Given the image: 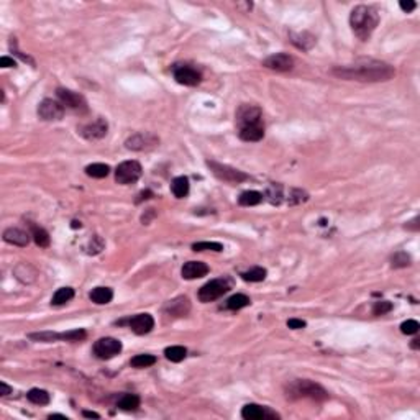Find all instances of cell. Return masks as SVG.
<instances>
[{"label": "cell", "instance_id": "6da1fadb", "mask_svg": "<svg viewBox=\"0 0 420 420\" xmlns=\"http://www.w3.org/2000/svg\"><path fill=\"white\" fill-rule=\"evenodd\" d=\"M331 74L345 80H359V82H386L393 79L396 71L390 64L376 60H359L355 64L337 66Z\"/></svg>", "mask_w": 420, "mask_h": 420}, {"label": "cell", "instance_id": "7a4b0ae2", "mask_svg": "<svg viewBox=\"0 0 420 420\" xmlns=\"http://www.w3.org/2000/svg\"><path fill=\"white\" fill-rule=\"evenodd\" d=\"M379 23V13L370 5H358L350 15L351 30L361 41L370 40V36Z\"/></svg>", "mask_w": 420, "mask_h": 420}, {"label": "cell", "instance_id": "3957f363", "mask_svg": "<svg viewBox=\"0 0 420 420\" xmlns=\"http://www.w3.org/2000/svg\"><path fill=\"white\" fill-rule=\"evenodd\" d=\"M287 399L297 401V399H312L317 402L327 401L328 393L320 384L311 379H296L286 386Z\"/></svg>", "mask_w": 420, "mask_h": 420}, {"label": "cell", "instance_id": "277c9868", "mask_svg": "<svg viewBox=\"0 0 420 420\" xmlns=\"http://www.w3.org/2000/svg\"><path fill=\"white\" fill-rule=\"evenodd\" d=\"M230 291V281L225 277L213 279V281L204 284L197 292V297L201 302H213Z\"/></svg>", "mask_w": 420, "mask_h": 420}, {"label": "cell", "instance_id": "5b68a950", "mask_svg": "<svg viewBox=\"0 0 420 420\" xmlns=\"http://www.w3.org/2000/svg\"><path fill=\"white\" fill-rule=\"evenodd\" d=\"M207 166L210 167V171L217 176L220 181H225V182H230V184H238V182H243V181H248L249 176L246 173L240 171V169H235L232 166H227V164H220L217 161H207Z\"/></svg>", "mask_w": 420, "mask_h": 420}, {"label": "cell", "instance_id": "8992f818", "mask_svg": "<svg viewBox=\"0 0 420 420\" xmlns=\"http://www.w3.org/2000/svg\"><path fill=\"white\" fill-rule=\"evenodd\" d=\"M142 164L138 161H123L115 169V181L123 184V186H128V184H133L142 178Z\"/></svg>", "mask_w": 420, "mask_h": 420}, {"label": "cell", "instance_id": "52a82bcc", "mask_svg": "<svg viewBox=\"0 0 420 420\" xmlns=\"http://www.w3.org/2000/svg\"><path fill=\"white\" fill-rule=\"evenodd\" d=\"M159 145V138L150 133V131H139V133L131 135L127 142H125V146L131 151H150L153 148H156Z\"/></svg>", "mask_w": 420, "mask_h": 420}, {"label": "cell", "instance_id": "ba28073f", "mask_svg": "<svg viewBox=\"0 0 420 420\" xmlns=\"http://www.w3.org/2000/svg\"><path fill=\"white\" fill-rule=\"evenodd\" d=\"M235 119H237L238 130L245 127H256V125H263V112L256 105H241L237 110Z\"/></svg>", "mask_w": 420, "mask_h": 420}, {"label": "cell", "instance_id": "9c48e42d", "mask_svg": "<svg viewBox=\"0 0 420 420\" xmlns=\"http://www.w3.org/2000/svg\"><path fill=\"white\" fill-rule=\"evenodd\" d=\"M122 351V342L112 337L100 338L94 343V355L99 359H110Z\"/></svg>", "mask_w": 420, "mask_h": 420}, {"label": "cell", "instance_id": "30bf717a", "mask_svg": "<svg viewBox=\"0 0 420 420\" xmlns=\"http://www.w3.org/2000/svg\"><path fill=\"white\" fill-rule=\"evenodd\" d=\"M56 95H58V99H60V102H61L64 107L74 110V112L86 114L87 110H89L86 99L80 94H77V92H72L69 89H61V87H60V89L56 91Z\"/></svg>", "mask_w": 420, "mask_h": 420}, {"label": "cell", "instance_id": "8fae6325", "mask_svg": "<svg viewBox=\"0 0 420 420\" xmlns=\"http://www.w3.org/2000/svg\"><path fill=\"white\" fill-rule=\"evenodd\" d=\"M38 115L41 120H46V122L61 120L64 117V105L58 100L45 99V100H41L38 105Z\"/></svg>", "mask_w": 420, "mask_h": 420}, {"label": "cell", "instance_id": "7c38bea8", "mask_svg": "<svg viewBox=\"0 0 420 420\" xmlns=\"http://www.w3.org/2000/svg\"><path fill=\"white\" fill-rule=\"evenodd\" d=\"M107 131H108V123L104 119H95L94 122H89L79 127V135L84 136L86 139H91V142L102 139L107 135Z\"/></svg>", "mask_w": 420, "mask_h": 420}, {"label": "cell", "instance_id": "4fadbf2b", "mask_svg": "<svg viewBox=\"0 0 420 420\" xmlns=\"http://www.w3.org/2000/svg\"><path fill=\"white\" fill-rule=\"evenodd\" d=\"M174 79L178 80L179 84H182V86L194 87V86L201 84L202 74L197 69H194L192 66L181 64V66H176V68H174Z\"/></svg>", "mask_w": 420, "mask_h": 420}, {"label": "cell", "instance_id": "5bb4252c", "mask_svg": "<svg viewBox=\"0 0 420 420\" xmlns=\"http://www.w3.org/2000/svg\"><path fill=\"white\" fill-rule=\"evenodd\" d=\"M263 66H266L268 69L277 71V72H287L294 68V58L286 54V53H276L268 56L263 61Z\"/></svg>", "mask_w": 420, "mask_h": 420}, {"label": "cell", "instance_id": "9a60e30c", "mask_svg": "<svg viewBox=\"0 0 420 420\" xmlns=\"http://www.w3.org/2000/svg\"><path fill=\"white\" fill-rule=\"evenodd\" d=\"M128 327L131 328V331H135L136 335H146L154 328V319L150 314H138L130 317L127 320Z\"/></svg>", "mask_w": 420, "mask_h": 420}, {"label": "cell", "instance_id": "2e32d148", "mask_svg": "<svg viewBox=\"0 0 420 420\" xmlns=\"http://www.w3.org/2000/svg\"><path fill=\"white\" fill-rule=\"evenodd\" d=\"M241 417L245 420H264V418H279L276 412L269 410L268 407H261L258 404H246L241 409Z\"/></svg>", "mask_w": 420, "mask_h": 420}, {"label": "cell", "instance_id": "e0dca14e", "mask_svg": "<svg viewBox=\"0 0 420 420\" xmlns=\"http://www.w3.org/2000/svg\"><path fill=\"white\" fill-rule=\"evenodd\" d=\"M163 311L169 317H184V315H187L189 311H190V302L186 296H179V297L166 302Z\"/></svg>", "mask_w": 420, "mask_h": 420}, {"label": "cell", "instance_id": "ac0fdd59", "mask_svg": "<svg viewBox=\"0 0 420 420\" xmlns=\"http://www.w3.org/2000/svg\"><path fill=\"white\" fill-rule=\"evenodd\" d=\"M209 274V266L202 261H187L181 269V276L187 281L192 279H199Z\"/></svg>", "mask_w": 420, "mask_h": 420}, {"label": "cell", "instance_id": "d6986e66", "mask_svg": "<svg viewBox=\"0 0 420 420\" xmlns=\"http://www.w3.org/2000/svg\"><path fill=\"white\" fill-rule=\"evenodd\" d=\"M4 240L15 246H26L30 243V235L25 230H21V228L10 227L4 232Z\"/></svg>", "mask_w": 420, "mask_h": 420}, {"label": "cell", "instance_id": "ffe728a7", "mask_svg": "<svg viewBox=\"0 0 420 420\" xmlns=\"http://www.w3.org/2000/svg\"><path fill=\"white\" fill-rule=\"evenodd\" d=\"M238 136L243 142L256 143L264 138V125H256V127H245L238 130Z\"/></svg>", "mask_w": 420, "mask_h": 420}, {"label": "cell", "instance_id": "44dd1931", "mask_svg": "<svg viewBox=\"0 0 420 420\" xmlns=\"http://www.w3.org/2000/svg\"><path fill=\"white\" fill-rule=\"evenodd\" d=\"M91 300L97 305H105L114 299V291L110 287H95L89 294Z\"/></svg>", "mask_w": 420, "mask_h": 420}, {"label": "cell", "instance_id": "7402d4cb", "mask_svg": "<svg viewBox=\"0 0 420 420\" xmlns=\"http://www.w3.org/2000/svg\"><path fill=\"white\" fill-rule=\"evenodd\" d=\"M189 189H190V184H189V179L186 176H179V178H176L171 184V190L174 197L178 199H184L187 194H189Z\"/></svg>", "mask_w": 420, "mask_h": 420}, {"label": "cell", "instance_id": "603a6c76", "mask_svg": "<svg viewBox=\"0 0 420 420\" xmlns=\"http://www.w3.org/2000/svg\"><path fill=\"white\" fill-rule=\"evenodd\" d=\"M117 407L125 412L136 410L139 407V397L136 394H122L120 399L117 401Z\"/></svg>", "mask_w": 420, "mask_h": 420}, {"label": "cell", "instance_id": "cb8c5ba5", "mask_svg": "<svg viewBox=\"0 0 420 420\" xmlns=\"http://www.w3.org/2000/svg\"><path fill=\"white\" fill-rule=\"evenodd\" d=\"M86 174L94 179H104L110 174V166L104 163H94L86 167Z\"/></svg>", "mask_w": 420, "mask_h": 420}, {"label": "cell", "instance_id": "d4e9b609", "mask_svg": "<svg viewBox=\"0 0 420 420\" xmlns=\"http://www.w3.org/2000/svg\"><path fill=\"white\" fill-rule=\"evenodd\" d=\"M74 297V289L72 287H61V289H58L54 292L53 299H51V305H64L68 304V302Z\"/></svg>", "mask_w": 420, "mask_h": 420}, {"label": "cell", "instance_id": "484cf974", "mask_svg": "<svg viewBox=\"0 0 420 420\" xmlns=\"http://www.w3.org/2000/svg\"><path fill=\"white\" fill-rule=\"evenodd\" d=\"M263 201V194L258 192V190H246L238 197V204L243 205V207H253V205L261 204Z\"/></svg>", "mask_w": 420, "mask_h": 420}, {"label": "cell", "instance_id": "4316f807", "mask_svg": "<svg viewBox=\"0 0 420 420\" xmlns=\"http://www.w3.org/2000/svg\"><path fill=\"white\" fill-rule=\"evenodd\" d=\"M26 397H28V401L33 402V404H36V405H46V404H49V401H51L48 390H45V389H38V387L28 390Z\"/></svg>", "mask_w": 420, "mask_h": 420}, {"label": "cell", "instance_id": "83f0119b", "mask_svg": "<svg viewBox=\"0 0 420 420\" xmlns=\"http://www.w3.org/2000/svg\"><path fill=\"white\" fill-rule=\"evenodd\" d=\"M32 227V237L35 240V243L38 245L40 248H48L49 246V233L45 230V228L41 227H36V225H30Z\"/></svg>", "mask_w": 420, "mask_h": 420}, {"label": "cell", "instance_id": "f1b7e54d", "mask_svg": "<svg viewBox=\"0 0 420 420\" xmlns=\"http://www.w3.org/2000/svg\"><path fill=\"white\" fill-rule=\"evenodd\" d=\"M249 304H251V300H249L248 296H245V294H235V296L227 300L225 307L230 309V311H240V309L248 307Z\"/></svg>", "mask_w": 420, "mask_h": 420}, {"label": "cell", "instance_id": "f546056e", "mask_svg": "<svg viewBox=\"0 0 420 420\" xmlns=\"http://www.w3.org/2000/svg\"><path fill=\"white\" fill-rule=\"evenodd\" d=\"M266 274H268L266 269L256 266V268H251V269H248L245 272H241V277L248 283H261V281L266 279Z\"/></svg>", "mask_w": 420, "mask_h": 420}, {"label": "cell", "instance_id": "4dcf8cb0", "mask_svg": "<svg viewBox=\"0 0 420 420\" xmlns=\"http://www.w3.org/2000/svg\"><path fill=\"white\" fill-rule=\"evenodd\" d=\"M164 355L169 361H173V363H181V361L187 356V350L184 348V346H169V348L164 350Z\"/></svg>", "mask_w": 420, "mask_h": 420}, {"label": "cell", "instance_id": "1f68e13d", "mask_svg": "<svg viewBox=\"0 0 420 420\" xmlns=\"http://www.w3.org/2000/svg\"><path fill=\"white\" fill-rule=\"evenodd\" d=\"M28 337L35 342H45V343L63 340V333H56V331H38V333H30Z\"/></svg>", "mask_w": 420, "mask_h": 420}, {"label": "cell", "instance_id": "d6a6232c", "mask_svg": "<svg viewBox=\"0 0 420 420\" xmlns=\"http://www.w3.org/2000/svg\"><path fill=\"white\" fill-rule=\"evenodd\" d=\"M194 251H223V245L217 241H197L192 245Z\"/></svg>", "mask_w": 420, "mask_h": 420}, {"label": "cell", "instance_id": "836d02e7", "mask_svg": "<svg viewBox=\"0 0 420 420\" xmlns=\"http://www.w3.org/2000/svg\"><path fill=\"white\" fill-rule=\"evenodd\" d=\"M154 363H156V356H153V355H136L130 361V365L133 368H138V370H142V368H150Z\"/></svg>", "mask_w": 420, "mask_h": 420}, {"label": "cell", "instance_id": "e575fe53", "mask_svg": "<svg viewBox=\"0 0 420 420\" xmlns=\"http://www.w3.org/2000/svg\"><path fill=\"white\" fill-rule=\"evenodd\" d=\"M390 264H393V268H405L410 264V256L405 251H399V253L393 255V258H390Z\"/></svg>", "mask_w": 420, "mask_h": 420}, {"label": "cell", "instance_id": "d590c367", "mask_svg": "<svg viewBox=\"0 0 420 420\" xmlns=\"http://www.w3.org/2000/svg\"><path fill=\"white\" fill-rule=\"evenodd\" d=\"M390 311H393V304H390L389 300H378V302H374V305H373L374 315H386Z\"/></svg>", "mask_w": 420, "mask_h": 420}, {"label": "cell", "instance_id": "8d00e7d4", "mask_svg": "<svg viewBox=\"0 0 420 420\" xmlns=\"http://www.w3.org/2000/svg\"><path fill=\"white\" fill-rule=\"evenodd\" d=\"M102 249H104V240L95 235V237H92L91 241H89V246H87V253H89V255H97V253L102 251Z\"/></svg>", "mask_w": 420, "mask_h": 420}, {"label": "cell", "instance_id": "74e56055", "mask_svg": "<svg viewBox=\"0 0 420 420\" xmlns=\"http://www.w3.org/2000/svg\"><path fill=\"white\" fill-rule=\"evenodd\" d=\"M420 325H418V322L417 320H405L402 322V325H401V331L404 335H415L417 331H418Z\"/></svg>", "mask_w": 420, "mask_h": 420}, {"label": "cell", "instance_id": "f35d334b", "mask_svg": "<svg viewBox=\"0 0 420 420\" xmlns=\"http://www.w3.org/2000/svg\"><path fill=\"white\" fill-rule=\"evenodd\" d=\"M268 197H269V202L271 204H281V199H283V189L279 184H274V186H271L269 190H268Z\"/></svg>", "mask_w": 420, "mask_h": 420}, {"label": "cell", "instance_id": "ab89813d", "mask_svg": "<svg viewBox=\"0 0 420 420\" xmlns=\"http://www.w3.org/2000/svg\"><path fill=\"white\" fill-rule=\"evenodd\" d=\"M309 33H299V35H296V33H292L291 35V38H292V43L294 45H296L297 48H300V49H304V51H309V48H307V45H305V38H309Z\"/></svg>", "mask_w": 420, "mask_h": 420}, {"label": "cell", "instance_id": "60d3db41", "mask_svg": "<svg viewBox=\"0 0 420 420\" xmlns=\"http://www.w3.org/2000/svg\"><path fill=\"white\" fill-rule=\"evenodd\" d=\"M307 323L300 319H289L287 320V327L292 328V330H300V328H305Z\"/></svg>", "mask_w": 420, "mask_h": 420}, {"label": "cell", "instance_id": "b9f144b4", "mask_svg": "<svg viewBox=\"0 0 420 420\" xmlns=\"http://www.w3.org/2000/svg\"><path fill=\"white\" fill-rule=\"evenodd\" d=\"M399 7L401 9L405 12V13H409V12H412L417 7V4L414 2V0H407V2H405V0H402V2L399 4Z\"/></svg>", "mask_w": 420, "mask_h": 420}, {"label": "cell", "instance_id": "7bdbcfd3", "mask_svg": "<svg viewBox=\"0 0 420 420\" xmlns=\"http://www.w3.org/2000/svg\"><path fill=\"white\" fill-rule=\"evenodd\" d=\"M0 66H2V68H15L17 63H15L13 58L4 56V58H0Z\"/></svg>", "mask_w": 420, "mask_h": 420}, {"label": "cell", "instance_id": "ee69618b", "mask_svg": "<svg viewBox=\"0 0 420 420\" xmlns=\"http://www.w3.org/2000/svg\"><path fill=\"white\" fill-rule=\"evenodd\" d=\"M12 387L7 384V382H0V396H9V394H12Z\"/></svg>", "mask_w": 420, "mask_h": 420}, {"label": "cell", "instance_id": "f6af8a7d", "mask_svg": "<svg viewBox=\"0 0 420 420\" xmlns=\"http://www.w3.org/2000/svg\"><path fill=\"white\" fill-rule=\"evenodd\" d=\"M417 222H418V217H415L414 220H412V225H405V228H412V230H418V225H417Z\"/></svg>", "mask_w": 420, "mask_h": 420}, {"label": "cell", "instance_id": "bcb514c9", "mask_svg": "<svg viewBox=\"0 0 420 420\" xmlns=\"http://www.w3.org/2000/svg\"><path fill=\"white\" fill-rule=\"evenodd\" d=\"M84 417H91V418H99L100 415H99V414H95V412H89V410H86V412H84Z\"/></svg>", "mask_w": 420, "mask_h": 420}, {"label": "cell", "instance_id": "7dc6e473", "mask_svg": "<svg viewBox=\"0 0 420 420\" xmlns=\"http://www.w3.org/2000/svg\"><path fill=\"white\" fill-rule=\"evenodd\" d=\"M412 348H414V350H418V348H420V340H418V338H415V340H412Z\"/></svg>", "mask_w": 420, "mask_h": 420}, {"label": "cell", "instance_id": "c3c4849f", "mask_svg": "<svg viewBox=\"0 0 420 420\" xmlns=\"http://www.w3.org/2000/svg\"><path fill=\"white\" fill-rule=\"evenodd\" d=\"M80 227V222H72V228H77Z\"/></svg>", "mask_w": 420, "mask_h": 420}]
</instances>
